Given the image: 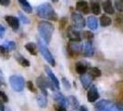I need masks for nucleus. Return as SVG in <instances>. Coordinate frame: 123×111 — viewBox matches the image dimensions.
Returning <instances> with one entry per match:
<instances>
[{
    "mask_svg": "<svg viewBox=\"0 0 123 111\" xmlns=\"http://www.w3.org/2000/svg\"><path fill=\"white\" fill-rule=\"evenodd\" d=\"M5 20L6 21V23L8 24V26L14 30L17 31L19 28V18L14 16H6L5 17Z\"/></svg>",
    "mask_w": 123,
    "mask_h": 111,
    "instance_id": "obj_12",
    "label": "nucleus"
},
{
    "mask_svg": "<svg viewBox=\"0 0 123 111\" xmlns=\"http://www.w3.org/2000/svg\"><path fill=\"white\" fill-rule=\"evenodd\" d=\"M25 48H26V50H27L31 55H32V56L37 55V46L34 43H31V42L27 43L25 44Z\"/></svg>",
    "mask_w": 123,
    "mask_h": 111,
    "instance_id": "obj_22",
    "label": "nucleus"
},
{
    "mask_svg": "<svg viewBox=\"0 0 123 111\" xmlns=\"http://www.w3.org/2000/svg\"><path fill=\"white\" fill-rule=\"evenodd\" d=\"M54 98H55V101L58 103V105H61V106L68 107V105H69V101H68V99L66 98L61 92H54Z\"/></svg>",
    "mask_w": 123,
    "mask_h": 111,
    "instance_id": "obj_13",
    "label": "nucleus"
},
{
    "mask_svg": "<svg viewBox=\"0 0 123 111\" xmlns=\"http://www.w3.org/2000/svg\"><path fill=\"white\" fill-rule=\"evenodd\" d=\"M112 23V19L107 15H102L100 17V24L102 27H107Z\"/></svg>",
    "mask_w": 123,
    "mask_h": 111,
    "instance_id": "obj_25",
    "label": "nucleus"
},
{
    "mask_svg": "<svg viewBox=\"0 0 123 111\" xmlns=\"http://www.w3.org/2000/svg\"><path fill=\"white\" fill-rule=\"evenodd\" d=\"M68 101H70L71 102V105H72V107H73L74 109H77L78 107H80V105H79V101L77 100V98L75 97V96H69L68 97Z\"/></svg>",
    "mask_w": 123,
    "mask_h": 111,
    "instance_id": "obj_29",
    "label": "nucleus"
},
{
    "mask_svg": "<svg viewBox=\"0 0 123 111\" xmlns=\"http://www.w3.org/2000/svg\"><path fill=\"white\" fill-rule=\"evenodd\" d=\"M20 6L22 7V9L24 10L26 13H31L32 12V7H31V4L27 1V0H18Z\"/></svg>",
    "mask_w": 123,
    "mask_h": 111,
    "instance_id": "obj_21",
    "label": "nucleus"
},
{
    "mask_svg": "<svg viewBox=\"0 0 123 111\" xmlns=\"http://www.w3.org/2000/svg\"><path fill=\"white\" fill-rule=\"evenodd\" d=\"M92 79L90 75L88 73H85V74H82V75H80V80L81 81V83H82V86L84 89H88L89 87L92 86Z\"/></svg>",
    "mask_w": 123,
    "mask_h": 111,
    "instance_id": "obj_16",
    "label": "nucleus"
},
{
    "mask_svg": "<svg viewBox=\"0 0 123 111\" xmlns=\"http://www.w3.org/2000/svg\"><path fill=\"white\" fill-rule=\"evenodd\" d=\"M44 68H45V72L47 74L49 80L53 82V84L55 85V88L59 90V81H58V79L56 78V76L54 74V72L51 70V68H50L48 66H44Z\"/></svg>",
    "mask_w": 123,
    "mask_h": 111,
    "instance_id": "obj_15",
    "label": "nucleus"
},
{
    "mask_svg": "<svg viewBox=\"0 0 123 111\" xmlns=\"http://www.w3.org/2000/svg\"><path fill=\"white\" fill-rule=\"evenodd\" d=\"M27 87H28V89H29L31 92H37L36 88H35V86L33 85V82H32V81H31V80H29V81L27 82Z\"/></svg>",
    "mask_w": 123,
    "mask_h": 111,
    "instance_id": "obj_33",
    "label": "nucleus"
},
{
    "mask_svg": "<svg viewBox=\"0 0 123 111\" xmlns=\"http://www.w3.org/2000/svg\"><path fill=\"white\" fill-rule=\"evenodd\" d=\"M10 4V0H0V5L4 6H9Z\"/></svg>",
    "mask_w": 123,
    "mask_h": 111,
    "instance_id": "obj_37",
    "label": "nucleus"
},
{
    "mask_svg": "<svg viewBox=\"0 0 123 111\" xmlns=\"http://www.w3.org/2000/svg\"><path fill=\"white\" fill-rule=\"evenodd\" d=\"M2 45H3L6 50H8V51H11V50H14L16 48V43H14V42H11V41L5 42Z\"/></svg>",
    "mask_w": 123,
    "mask_h": 111,
    "instance_id": "obj_27",
    "label": "nucleus"
},
{
    "mask_svg": "<svg viewBox=\"0 0 123 111\" xmlns=\"http://www.w3.org/2000/svg\"><path fill=\"white\" fill-rule=\"evenodd\" d=\"M115 8L117 9L119 13L123 11V0H115Z\"/></svg>",
    "mask_w": 123,
    "mask_h": 111,
    "instance_id": "obj_28",
    "label": "nucleus"
},
{
    "mask_svg": "<svg viewBox=\"0 0 123 111\" xmlns=\"http://www.w3.org/2000/svg\"><path fill=\"white\" fill-rule=\"evenodd\" d=\"M82 36L84 39H86L87 41H92V39H93V36H94V34L92 33V31H83V33H82Z\"/></svg>",
    "mask_w": 123,
    "mask_h": 111,
    "instance_id": "obj_30",
    "label": "nucleus"
},
{
    "mask_svg": "<svg viewBox=\"0 0 123 111\" xmlns=\"http://www.w3.org/2000/svg\"><path fill=\"white\" fill-rule=\"evenodd\" d=\"M36 83L38 87L41 89V91L43 92V94H44L45 96L47 95V91H46V88H50L51 90H55V85L53 84V82L50 80H46L44 79V77L43 76H40L38 77L36 80Z\"/></svg>",
    "mask_w": 123,
    "mask_h": 111,
    "instance_id": "obj_6",
    "label": "nucleus"
},
{
    "mask_svg": "<svg viewBox=\"0 0 123 111\" xmlns=\"http://www.w3.org/2000/svg\"><path fill=\"white\" fill-rule=\"evenodd\" d=\"M103 9L106 14H114L115 13V7L112 5V2L110 0H105V2H103Z\"/></svg>",
    "mask_w": 123,
    "mask_h": 111,
    "instance_id": "obj_18",
    "label": "nucleus"
},
{
    "mask_svg": "<svg viewBox=\"0 0 123 111\" xmlns=\"http://www.w3.org/2000/svg\"><path fill=\"white\" fill-rule=\"evenodd\" d=\"M4 34H5V27L3 25L0 24V39L3 38Z\"/></svg>",
    "mask_w": 123,
    "mask_h": 111,
    "instance_id": "obj_38",
    "label": "nucleus"
},
{
    "mask_svg": "<svg viewBox=\"0 0 123 111\" xmlns=\"http://www.w3.org/2000/svg\"><path fill=\"white\" fill-rule=\"evenodd\" d=\"M122 16L120 14H118L117 16V18H116V22H117V24H119V23H122Z\"/></svg>",
    "mask_w": 123,
    "mask_h": 111,
    "instance_id": "obj_40",
    "label": "nucleus"
},
{
    "mask_svg": "<svg viewBox=\"0 0 123 111\" xmlns=\"http://www.w3.org/2000/svg\"><path fill=\"white\" fill-rule=\"evenodd\" d=\"M52 2H54V3H56V2H58V0H51Z\"/></svg>",
    "mask_w": 123,
    "mask_h": 111,
    "instance_id": "obj_43",
    "label": "nucleus"
},
{
    "mask_svg": "<svg viewBox=\"0 0 123 111\" xmlns=\"http://www.w3.org/2000/svg\"><path fill=\"white\" fill-rule=\"evenodd\" d=\"M94 107L96 111H123V103L104 99L97 102Z\"/></svg>",
    "mask_w": 123,
    "mask_h": 111,
    "instance_id": "obj_3",
    "label": "nucleus"
},
{
    "mask_svg": "<svg viewBox=\"0 0 123 111\" xmlns=\"http://www.w3.org/2000/svg\"><path fill=\"white\" fill-rule=\"evenodd\" d=\"M54 25L49 21L41 20L38 23V31L40 33V36L43 40V42L48 44L52 39V35L54 32Z\"/></svg>",
    "mask_w": 123,
    "mask_h": 111,
    "instance_id": "obj_1",
    "label": "nucleus"
},
{
    "mask_svg": "<svg viewBox=\"0 0 123 111\" xmlns=\"http://www.w3.org/2000/svg\"><path fill=\"white\" fill-rule=\"evenodd\" d=\"M76 9L80 12L83 13V14H88L90 12V7L88 5V2L84 1V0H80L77 2L76 4Z\"/></svg>",
    "mask_w": 123,
    "mask_h": 111,
    "instance_id": "obj_14",
    "label": "nucleus"
},
{
    "mask_svg": "<svg viewBox=\"0 0 123 111\" xmlns=\"http://www.w3.org/2000/svg\"><path fill=\"white\" fill-rule=\"evenodd\" d=\"M55 111H68L66 109V107L61 106V105H55Z\"/></svg>",
    "mask_w": 123,
    "mask_h": 111,
    "instance_id": "obj_39",
    "label": "nucleus"
},
{
    "mask_svg": "<svg viewBox=\"0 0 123 111\" xmlns=\"http://www.w3.org/2000/svg\"><path fill=\"white\" fill-rule=\"evenodd\" d=\"M0 100L3 101V102H7L8 101L6 94L4 92H2V91H0Z\"/></svg>",
    "mask_w": 123,
    "mask_h": 111,
    "instance_id": "obj_34",
    "label": "nucleus"
},
{
    "mask_svg": "<svg viewBox=\"0 0 123 111\" xmlns=\"http://www.w3.org/2000/svg\"><path fill=\"white\" fill-rule=\"evenodd\" d=\"M9 83L12 87L13 90L16 92H21L25 86V80L21 76L13 75L9 78Z\"/></svg>",
    "mask_w": 123,
    "mask_h": 111,
    "instance_id": "obj_5",
    "label": "nucleus"
},
{
    "mask_svg": "<svg viewBox=\"0 0 123 111\" xmlns=\"http://www.w3.org/2000/svg\"><path fill=\"white\" fill-rule=\"evenodd\" d=\"M88 69H89V63L85 60H80L75 64V70L80 75L85 74Z\"/></svg>",
    "mask_w": 123,
    "mask_h": 111,
    "instance_id": "obj_11",
    "label": "nucleus"
},
{
    "mask_svg": "<svg viewBox=\"0 0 123 111\" xmlns=\"http://www.w3.org/2000/svg\"><path fill=\"white\" fill-rule=\"evenodd\" d=\"M38 45H39V50H40L42 56H43V58L48 62L51 66L54 67L55 65V58L53 57L52 54L50 53V51L48 50L47 46L45 45V43H44L43 41H42V40L38 39Z\"/></svg>",
    "mask_w": 123,
    "mask_h": 111,
    "instance_id": "obj_4",
    "label": "nucleus"
},
{
    "mask_svg": "<svg viewBox=\"0 0 123 111\" xmlns=\"http://www.w3.org/2000/svg\"><path fill=\"white\" fill-rule=\"evenodd\" d=\"M71 20H72V23H73L74 27L75 28H84L85 25H86V21H85V18H83V16L80 14V13L73 12L71 14Z\"/></svg>",
    "mask_w": 123,
    "mask_h": 111,
    "instance_id": "obj_8",
    "label": "nucleus"
},
{
    "mask_svg": "<svg viewBox=\"0 0 123 111\" xmlns=\"http://www.w3.org/2000/svg\"><path fill=\"white\" fill-rule=\"evenodd\" d=\"M67 22H68V18H62L61 19H60V21H59V23H60V27L61 28H64L65 26H66V24H67Z\"/></svg>",
    "mask_w": 123,
    "mask_h": 111,
    "instance_id": "obj_36",
    "label": "nucleus"
},
{
    "mask_svg": "<svg viewBox=\"0 0 123 111\" xmlns=\"http://www.w3.org/2000/svg\"><path fill=\"white\" fill-rule=\"evenodd\" d=\"M87 25L91 30H96L98 28V20L93 16H90L87 18Z\"/></svg>",
    "mask_w": 123,
    "mask_h": 111,
    "instance_id": "obj_19",
    "label": "nucleus"
},
{
    "mask_svg": "<svg viewBox=\"0 0 123 111\" xmlns=\"http://www.w3.org/2000/svg\"><path fill=\"white\" fill-rule=\"evenodd\" d=\"M36 100L40 107L44 108V107L47 106V98H46V96H45L44 94H39V95L37 96Z\"/></svg>",
    "mask_w": 123,
    "mask_h": 111,
    "instance_id": "obj_24",
    "label": "nucleus"
},
{
    "mask_svg": "<svg viewBox=\"0 0 123 111\" xmlns=\"http://www.w3.org/2000/svg\"><path fill=\"white\" fill-rule=\"evenodd\" d=\"M18 18L21 20V22H23L25 24H28V23H30V20H29V18H27L26 16H24L23 14L21 12H18Z\"/></svg>",
    "mask_w": 123,
    "mask_h": 111,
    "instance_id": "obj_31",
    "label": "nucleus"
},
{
    "mask_svg": "<svg viewBox=\"0 0 123 111\" xmlns=\"http://www.w3.org/2000/svg\"><path fill=\"white\" fill-rule=\"evenodd\" d=\"M88 74L92 78H98V77H100L102 75V72H101V70L98 68H96V67H91V68H89V69H88Z\"/></svg>",
    "mask_w": 123,
    "mask_h": 111,
    "instance_id": "obj_23",
    "label": "nucleus"
},
{
    "mask_svg": "<svg viewBox=\"0 0 123 111\" xmlns=\"http://www.w3.org/2000/svg\"><path fill=\"white\" fill-rule=\"evenodd\" d=\"M79 111H89L88 108H87L85 105H80V108H79Z\"/></svg>",
    "mask_w": 123,
    "mask_h": 111,
    "instance_id": "obj_41",
    "label": "nucleus"
},
{
    "mask_svg": "<svg viewBox=\"0 0 123 111\" xmlns=\"http://www.w3.org/2000/svg\"><path fill=\"white\" fill-rule=\"evenodd\" d=\"M62 82H63V84H64V86H65L66 89H70V83H69V81L68 80V79L62 78Z\"/></svg>",
    "mask_w": 123,
    "mask_h": 111,
    "instance_id": "obj_35",
    "label": "nucleus"
},
{
    "mask_svg": "<svg viewBox=\"0 0 123 111\" xmlns=\"http://www.w3.org/2000/svg\"><path fill=\"white\" fill-rule=\"evenodd\" d=\"M8 50H6L3 45H0V56L4 57H8Z\"/></svg>",
    "mask_w": 123,
    "mask_h": 111,
    "instance_id": "obj_32",
    "label": "nucleus"
},
{
    "mask_svg": "<svg viewBox=\"0 0 123 111\" xmlns=\"http://www.w3.org/2000/svg\"><path fill=\"white\" fill-rule=\"evenodd\" d=\"M15 58H16V60L18 61V64L21 65L22 67H25V68L30 67V61H29L28 59H26L24 56H22L21 55L16 54V55H15Z\"/></svg>",
    "mask_w": 123,
    "mask_h": 111,
    "instance_id": "obj_20",
    "label": "nucleus"
},
{
    "mask_svg": "<svg viewBox=\"0 0 123 111\" xmlns=\"http://www.w3.org/2000/svg\"><path fill=\"white\" fill-rule=\"evenodd\" d=\"M90 10L92 11L95 16L96 15H100L101 13V6L99 5L97 2H92L90 6Z\"/></svg>",
    "mask_w": 123,
    "mask_h": 111,
    "instance_id": "obj_26",
    "label": "nucleus"
},
{
    "mask_svg": "<svg viewBox=\"0 0 123 111\" xmlns=\"http://www.w3.org/2000/svg\"><path fill=\"white\" fill-rule=\"evenodd\" d=\"M5 110V106L3 105V103H2V101L0 100V111H4Z\"/></svg>",
    "mask_w": 123,
    "mask_h": 111,
    "instance_id": "obj_42",
    "label": "nucleus"
},
{
    "mask_svg": "<svg viewBox=\"0 0 123 111\" xmlns=\"http://www.w3.org/2000/svg\"><path fill=\"white\" fill-rule=\"evenodd\" d=\"M99 97H100V94H99L96 86L95 85H92L89 88L88 92H87V99H88V101L91 102V103H93V102L97 101Z\"/></svg>",
    "mask_w": 123,
    "mask_h": 111,
    "instance_id": "obj_10",
    "label": "nucleus"
},
{
    "mask_svg": "<svg viewBox=\"0 0 123 111\" xmlns=\"http://www.w3.org/2000/svg\"><path fill=\"white\" fill-rule=\"evenodd\" d=\"M67 36L71 42H80V33L73 26H69L67 30Z\"/></svg>",
    "mask_w": 123,
    "mask_h": 111,
    "instance_id": "obj_9",
    "label": "nucleus"
},
{
    "mask_svg": "<svg viewBox=\"0 0 123 111\" xmlns=\"http://www.w3.org/2000/svg\"><path fill=\"white\" fill-rule=\"evenodd\" d=\"M94 54V48L92 41H87L83 45V55L85 56H92Z\"/></svg>",
    "mask_w": 123,
    "mask_h": 111,
    "instance_id": "obj_17",
    "label": "nucleus"
},
{
    "mask_svg": "<svg viewBox=\"0 0 123 111\" xmlns=\"http://www.w3.org/2000/svg\"><path fill=\"white\" fill-rule=\"evenodd\" d=\"M36 14L40 18L51 19V20H57L58 18L54 7L48 3H43L37 6Z\"/></svg>",
    "mask_w": 123,
    "mask_h": 111,
    "instance_id": "obj_2",
    "label": "nucleus"
},
{
    "mask_svg": "<svg viewBox=\"0 0 123 111\" xmlns=\"http://www.w3.org/2000/svg\"><path fill=\"white\" fill-rule=\"evenodd\" d=\"M0 82H1V81H0Z\"/></svg>",
    "mask_w": 123,
    "mask_h": 111,
    "instance_id": "obj_44",
    "label": "nucleus"
},
{
    "mask_svg": "<svg viewBox=\"0 0 123 111\" xmlns=\"http://www.w3.org/2000/svg\"><path fill=\"white\" fill-rule=\"evenodd\" d=\"M67 50L69 56H77L81 52H83V45L80 42H71L69 41L67 46Z\"/></svg>",
    "mask_w": 123,
    "mask_h": 111,
    "instance_id": "obj_7",
    "label": "nucleus"
}]
</instances>
